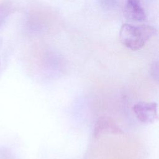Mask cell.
<instances>
[{"label": "cell", "mask_w": 159, "mask_h": 159, "mask_svg": "<svg viewBox=\"0 0 159 159\" xmlns=\"http://www.w3.org/2000/svg\"><path fill=\"white\" fill-rule=\"evenodd\" d=\"M157 32V29L150 25H134L126 23L120 27L119 40L126 48L136 51L142 48Z\"/></svg>", "instance_id": "1"}, {"label": "cell", "mask_w": 159, "mask_h": 159, "mask_svg": "<svg viewBox=\"0 0 159 159\" xmlns=\"http://www.w3.org/2000/svg\"><path fill=\"white\" fill-rule=\"evenodd\" d=\"M132 109L138 119L143 123H152L157 117L156 102H139L134 105Z\"/></svg>", "instance_id": "2"}, {"label": "cell", "mask_w": 159, "mask_h": 159, "mask_svg": "<svg viewBox=\"0 0 159 159\" xmlns=\"http://www.w3.org/2000/svg\"><path fill=\"white\" fill-rule=\"evenodd\" d=\"M124 15L127 20L135 22H143L147 18L145 9L140 0H125Z\"/></svg>", "instance_id": "3"}, {"label": "cell", "mask_w": 159, "mask_h": 159, "mask_svg": "<svg viewBox=\"0 0 159 159\" xmlns=\"http://www.w3.org/2000/svg\"><path fill=\"white\" fill-rule=\"evenodd\" d=\"M104 133L122 134V131L111 118L102 117L94 125V136L98 137Z\"/></svg>", "instance_id": "4"}, {"label": "cell", "mask_w": 159, "mask_h": 159, "mask_svg": "<svg viewBox=\"0 0 159 159\" xmlns=\"http://www.w3.org/2000/svg\"><path fill=\"white\" fill-rule=\"evenodd\" d=\"M12 9L13 6L10 1H6L0 4V27Z\"/></svg>", "instance_id": "5"}, {"label": "cell", "mask_w": 159, "mask_h": 159, "mask_svg": "<svg viewBox=\"0 0 159 159\" xmlns=\"http://www.w3.org/2000/svg\"><path fill=\"white\" fill-rule=\"evenodd\" d=\"M100 5L104 9H115L119 3V0H99Z\"/></svg>", "instance_id": "6"}]
</instances>
